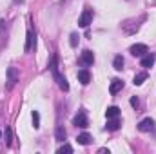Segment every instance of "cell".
Listing matches in <instances>:
<instances>
[{
	"mask_svg": "<svg viewBox=\"0 0 156 154\" xmlns=\"http://www.w3.org/2000/svg\"><path fill=\"white\" fill-rule=\"evenodd\" d=\"M51 71H53V76H55V80H56L58 87H60L64 93H67V91H69V83H67L66 76H62V75L58 73V69H56V58H53V60H51Z\"/></svg>",
	"mask_w": 156,
	"mask_h": 154,
	"instance_id": "obj_1",
	"label": "cell"
},
{
	"mask_svg": "<svg viewBox=\"0 0 156 154\" xmlns=\"http://www.w3.org/2000/svg\"><path fill=\"white\" fill-rule=\"evenodd\" d=\"M91 22H93V9H83L82 15L78 16V26L80 27H89Z\"/></svg>",
	"mask_w": 156,
	"mask_h": 154,
	"instance_id": "obj_2",
	"label": "cell"
},
{
	"mask_svg": "<svg viewBox=\"0 0 156 154\" xmlns=\"http://www.w3.org/2000/svg\"><path fill=\"white\" fill-rule=\"evenodd\" d=\"M129 53H131L133 56H144L145 53H149V49H147L145 44H134V45L129 47Z\"/></svg>",
	"mask_w": 156,
	"mask_h": 154,
	"instance_id": "obj_3",
	"label": "cell"
},
{
	"mask_svg": "<svg viewBox=\"0 0 156 154\" xmlns=\"http://www.w3.org/2000/svg\"><path fill=\"white\" fill-rule=\"evenodd\" d=\"M93 62H94V54H93V51L85 49V51L80 54V64L85 65V67H89V65H93Z\"/></svg>",
	"mask_w": 156,
	"mask_h": 154,
	"instance_id": "obj_4",
	"label": "cell"
},
{
	"mask_svg": "<svg viewBox=\"0 0 156 154\" xmlns=\"http://www.w3.org/2000/svg\"><path fill=\"white\" fill-rule=\"evenodd\" d=\"M73 125H76V127H82V129H85V127H89V121H87V116L83 111H80L75 118H73Z\"/></svg>",
	"mask_w": 156,
	"mask_h": 154,
	"instance_id": "obj_5",
	"label": "cell"
},
{
	"mask_svg": "<svg viewBox=\"0 0 156 154\" xmlns=\"http://www.w3.org/2000/svg\"><path fill=\"white\" fill-rule=\"evenodd\" d=\"M154 129V120L153 118H144L140 123H138V131H142V132H149V131H153Z\"/></svg>",
	"mask_w": 156,
	"mask_h": 154,
	"instance_id": "obj_6",
	"label": "cell"
},
{
	"mask_svg": "<svg viewBox=\"0 0 156 154\" xmlns=\"http://www.w3.org/2000/svg\"><path fill=\"white\" fill-rule=\"evenodd\" d=\"M33 47H35V31H33V29H27V33H26V45H24V51L29 53Z\"/></svg>",
	"mask_w": 156,
	"mask_h": 154,
	"instance_id": "obj_7",
	"label": "cell"
},
{
	"mask_svg": "<svg viewBox=\"0 0 156 154\" xmlns=\"http://www.w3.org/2000/svg\"><path fill=\"white\" fill-rule=\"evenodd\" d=\"M18 80V69L16 67H9L7 69V89H11Z\"/></svg>",
	"mask_w": 156,
	"mask_h": 154,
	"instance_id": "obj_8",
	"label": "cell"
},
{
	"mask_svg": "<svg viewBox=\"0 0 156 154\" xmlns=\"http://www.w3.org/2000/svg\"><path fill=\"white\" fill-rule=\"evenodd\" d=\"M154 54H153V53H145V54H144V56H142V62H140V64H142V67H145V69H149V67H153V65H154Z\"/></svg>",
	"mask_w": 156,
	"mask_h": 154,
	"instance_id": "obj_9",
	"label": "cell"
},
{
	"mask_svg": "<svg viewBox=\"0 0 156 154\" xmlns=\"http://www.w3.org/2000/svg\"><path fill=\"white\" fill-rule=\"evenodd\" d=\"M76 76H78V82H80V83H83V85H87V83L91 82V73H89L87 69H80Z\"/></svg>",
	"mask_w": 156,
	"mask_h": 154,
	"instance_id": "obj_10",
	"label": "cell"
},
{
	"mask_svg": "<svg viewBox=\"0 0 156 154\" xmlns=\"http://www.w3.org/2000/svg\"><path fill=\"white\" fill-rule=\"evenodd\" d=\"M122 89H123V82L118 80V78H115V80L111 82V85H109V93H111V94H116Z\"/></svg>",
	"mask_w": 156,
	"mask_h": 154,
	"instance_id": "obj_11",
	"label": "cell"
},
{
	"mask_svg": "<svg viewBox=\"0 0 156 154\" xmlns=\"http://www.w3.org/2000/svg\"><path fill=\"white\" fill-rule=\"evenodd\" d=\"M120 125H122V123H120L118 118H109V120H107V131H118Z\"/></svg>",
	"mask_w": 156,
	"mask_h": 154,
	"instance_id": "obj_12",
	"label": "cell"
},
{
	"mask_svg": "<svg viewBox=\"0 0 156 154\" xmlns=\"http://www.w3.org/2000/svg\"><path fill=\"white\" fill-rule=\"evenodd\" d=\"M91 134H87V132H82V134H78V138H76V142L80 143V145H89L91 143Z\"/></svg>",
	"mask_w": 156,
	"mask_h": 154,
	"instance_id": "obj_13",
	"label": "cell"
},
{
	"mask_svg": "<svg viewBox=\"0 0 156 154\" xmlns=\"http://www.w3.org/2000/svg\"><path fill=\"white\" fill-rule=\"evenodd\" d=\"M66 136H67L66 129H64L62 125H58V127H56V131H55V138H56L58 142H64V140H66Z\"/></svg>",
	"mask_w": 156,
	"mask_h": 154,
	"instance_id": "obj_14",
	"label": "cell"
},
{
	"mask_svg": "<svg viewBox=\"0 0 156 154\" xmlns=\"http://www.w3.org/2000/svg\"><path fill=\"white\" fill-rule=\"evenodd\" d=\"M120 116V109H118L116 105H113V107H107V111H105V118L109 120V118H118Z\"/></svg>",
	"mask_w": 156,
	"mask_h": 154,
	"instance_id": "obj_15",
	"label": "cell"
},
{
	"mask_svg": "<svg viewBox=\"0 0 156 154\" xmlns=\"http://www.w3.org/2000/svg\"><path fill=\"white\" fill-rule=\"evenodd\" d=\"M145 80H147V73H138V75L134 76V80H133V83H134V85H142Z\"/></svg>",
	"mask_w": 156,
	"mask_h": 154,
	"instance_id": "obj_16",
	"label": "cell"
},
{
	"mask_svg": "<svg viewBox=\"0 0 156 154\" xmlns=\"http://www.w3.org/2000/svg\"><path fill=\"white\" fill-rule=\"evenodd\" d=\"M113 67H115L116 71H122V69H123V58H122V54H118V56H115Z\"/></svg>",
	"mask_w": 156,
	"mask_h": 154,
	"instance_id": "obj_17",
	"label": "cell"
},
{
	"mask_svg": "<svg viewBox=\"0 0 156 154\" xmlns=\"http://www.w3.org/2000/svg\"><path fill=\"white\" fill-rule=\"evenodd\" d=\"M31 116H33V127H35V129H38V127H40V114H38V111H33Z\"/></svg>",
	"mask_w": 156,
	"mask_h": 154,
	"instance_id": "obj_18",
	"label": "cell"
},
{
	"mask_svg": "<svg viewBox=\"0 0 156 154\" xmlns=\"http://www.w3.org/2000/svg\"><path fill=\"white\" fill-rule=\"evenodd\" d=\"M64 152H73V147H71V145H67V143H64V145L58 149V154H64Z\"/></svg>",
	"mask_w": 156,
	"mask_h": 154,
	"instance_id": "obj_19",
	"label": "cell"
},
{
	"mask_svg": "<svg viewBox=\"0 0 156 154\" xmlns=\"http://www.w3.org/2000/svg\"><path fill=\"white\" fill-rule=\"evenodd\" d=\"M69 44H71V47H76V44H78V35H76V33H73V35H71Z\"/></svg>",
	"mask_w": 156,
	"mask_h": 154,
	"instance_id": "obj_20",
	"label": "cell"
},
{
	"mask_svg": "<svg viewBox=\"0 0 156 154\" xmlns=\"http://www.w3.org/2000/svg\"><path fill=\"white\" fill-rule=\"evenodd\" d=\"M5 145H11V129H5Z\"/></svg>",
	"mask_w": 156,
	"mask_h": 154,
	"instance_id": "obj_21",
	"label": "cell"
},
{
	"mask_svg": "<svg viewBox=\"0 0 156 154\" xmlns=\"http://www.w3.org/2000/svg\"><path fill=\"white\" fill-rule=\"evenodd\" d=\"M131 105H133L134 109H136V107L140 105V102H138V98H136V96H133V98H131Z\"/></svg>",
	"mask_w": 156,
	"mask_h": 154,
	"instance_id": "obj_22",
	"label": "cell"
},
{
	"mask_svg": "<svg viewBox=\"0 0 156 154\" xmlns=\"http://www.w3.org/2000/svg\"><path fill=\"white\" fill-rule=\"evenodd\" d=\"M4 29H5V20H0V35H4Z\"/></svg>",
	"mask_w": 156,
	"mask_h": 154,
	"instance_id": "obj_23",
	"label": "cell"
},
{
	"mask_svg": "<svg viewBox=\"0 0 156 154\" xmlns=\"http://www.w3.org/2000/svg\"><path fill=\"white\" fill-rule=\"evenodd\" d=\"M98 152H100V154H105V152L109 154V149H100V151H98Z\"/></svg>",
	"mask_w": 156,
	"mask_h": 154,
	"instance_id": "obj_24",
	"label": "cell"
},
{
	"mask_svg": "<svg viewBox=\"0 0 156 154\" xmlns=\"http://www.w3.org/2000/svg\"><path fill=\"white\" fill-rule=\"evenodd\" d=\"M15 2H16V4H22V2H24V0H15Z\"/></svg>",
	"mask_w": 156,
	"mask_h": 154,
	"instance_id": "obj_25",
	"label": "cell"
},
{
	"mask_svg": "<svg viewBox=\"0 0 156 154\" xmlns=\"http://www.w3.org/2000/svg\"><path fill=\"white\" fill-rule=\"evenodd\" d=\"M0 138H2V132H0Z\"/></svg>",
	"mask_w": 156,
	"mask_h": 154,
	"instance_id": "obj_26",
	"label": "cell"
}]
</instances>
